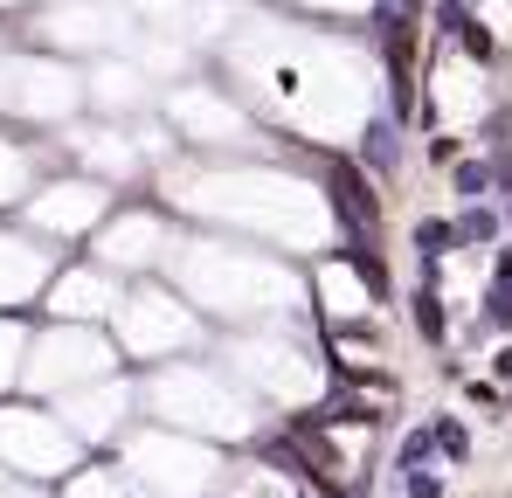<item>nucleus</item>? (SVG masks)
<instances>
[{
  "label": "nucleus",
  "instance_id": "nucleus-1",
  "mask_svg": "<svg viewBox=\"0 0 512 498\" xmlns=\"http://www.w3.org/2000/svg\"><path fill=\"white\" fill-rule=\"evenodd\" d=\"M160 249H167V222L160 215H146L139 201L132 208H118V229L104 236V249H97V263H118V270H153L160 263Z\"/></svg>",
  "mask_w": 512,
  "mask_h": 498
},
{
  "label": "nucleus",
  "instance_id": "nucleus-2",
  "mask_svg": "<svg viewBox=\"0 0 512 498\" xmlns=\"http://www.w3.org/2000/svg\"><path fill=\"white\" fill-rule=\"evenodd\" d=\"M49 312H56V319H104V312H111V277H104V270H84V263H70L63 284L49 291Z\"/></svg>",
  "mask_w": 512,
  "mask_h": 498
},
{
  "label": "nucleus",
  "instance_id": "nucleus-3",
  "mask_svg": "<svg viewBox=\"0 0 512 498\" xmlns=\"http://www.w3.org/2000/svg\"><path fill=\"white\" fill-rule=\"evenodd\" d=\"M450 222H457V256H492L506 243V208L499 201H464Z\"/></svg>",
  "mask_w": 512,
  "mask_h": 498
},
{
  "label": "nucleus",
  "instance_id": "nucleus-4",
  "mask_svg": "<svg viewBox=\"0 0 512 498\" xmlns=\"http://www.w3.org/2000/svg\"><path fill=\"white\" fill-rule=\"evenodd\" d=\"M319 339H326V353H333L340 374H360V367H381V360H388L381 326H326Z\"/></svg>",
  "mask_w": 512,
  "mask_h": 498
},
{
  "label": "nucleus",
  "instance_id": "nucleus-5",
  "mask_svg": "<svg viewBox=\"0 0 512 498\" xmlns=\"http://www.w3.org/2000/svg\"><path fill=\"white\" fill-rule=\"evenodd\" d=\"M436 28H443V35H450V42H457V49H464L471 63H492V56H499L492 28H485V21H478V14H471L464 0H443V7H436Z\"/></svg>",
  "mask_w": 512,
  "mask_h": 498
},
{
  "label": "nucleus",
  "instance_id": "nucleus-6",
  "mask_svg": "<svg viewBox=\"0 0 512 498\" xmlns=\"http://www.w3.org/2000/svg\"><path fill=\"white\" fill-rule=\"evenodd\" d=\"M409 326H416V339H429V346H450V298H443V284L416 277V291H409Z\"/></svg>",
  "mask_w": 512,
  "mask_h": 498
},
{
  "label": "nucleus",
  "instance_id": "nucleus-7",
  "mask_svg": "<svg viewBox=\"0 0 512 498\" xmlns=\"http://www.w3.org/2000/svg\"><path fill=\"white\" fill-rule=\"evenodd\" d=\"M450 194L464 201H499V160H457L450 166Z\"/></svg>",
  "mask_w": 512,
  "mask_h": 498
},
{
  "label": "nucleus",
  "instance_id": "nucleus-8",
  "mask_svg": "<svg viewBox=\"0 0 512 498\" xmlns=\"http://www.w3.org/2000/svg\"><path fill=\"white\" fill-rule=\"evenodd\" d=\"M429 436H436V450L450 457V464H471V436H464V422L443 409V415H429Z\"/></svg>",
  "mask_w": 512,
  "mask_h": 498
},
{
  "label": "nucleus",
  "instance_id": "nucleus-9",
  "mask_svg": "<svg viewBox=\"0 0 512 498\" xmlns=\"http://www.w3.org/2000/svg\"><path fill=\"white\" fill-rule=\"evenodd\" d=\"M360 160L381 166V173L402 160V139H395V125H381V118H374V125H367V139H360Z\"/></svg>",
  "mask_w": 512,
  "mask_h": 498
},
{
  "label": "nucleus",
  "instance_id": "nucleus-10",
  "mask_svg": "<svg viewBox=\"0 0 512 498\" xmlns=\"http://www.w3.org/2000/svg\"><path fill=\"white\" fill-rule=\"evenodd\" d=\"M429 464H436V436H429V422H423V429H409V436H402V450H395V471L409 478V471H429Z\"/></svg>",
  "mask_w": 512,
  "mask_h": 498
},
{
  "label": "nucleus",
  "instance_id": "nucleus-11",
  "mask_svg": "<svg viewBox=\"0 0 512 498\" xmlns=\"http://www.w3.org/2000/svg\"><path fill=\"white\" fill-rule=\"evenodd\" d=\"M464 146H471L464 132H436V139H429V160H436V166H457V160H464Z\"/></svg>",
  "mask_w": 512,
  "mask_h": 498
},
{
  "label": "nucleus",
  "instance_id": "nucleus-12",
  "mask_svg": "<svg viewBox=\"0 0 512 498\" xmlns=\"http://www.w3.org/2000/svg\"><path fill=\"white\" fill-rule=\"evenodd\" d=\"M402 485H409V498H443V485H436V478H429V471H409V478H402Z\"/></svg>",
  "mask_w": 512,
  "mask_h": 498
},
{
  "label": "nucleus",
  "instance_id": "nucleus-13",
  "mask_svg": "<svg viewBox=\"0 0 512 498\" xmlns=\"http://www.w3.org/2000/svg\"><path fill=\"white\" fill-rule=\"evenodd\" d=\"M492 374H499V381H506V388H512V339H506V346H499V353H492Z\"/></svg>",
  "mask_w": 512,
  "mask_h": 498
}]
</instances>
